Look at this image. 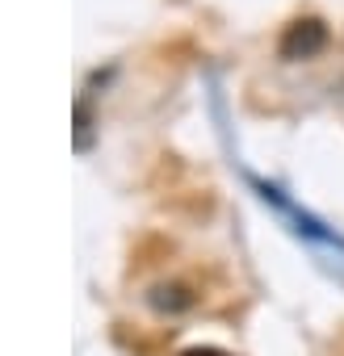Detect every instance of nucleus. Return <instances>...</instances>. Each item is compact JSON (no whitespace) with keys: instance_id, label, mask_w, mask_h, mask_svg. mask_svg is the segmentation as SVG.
<instances>
[{"instance_id":"obj_2","label":"nucleus","mask_w":344,"mask_h":356,"mask_svg":"<svg viewBox=\"0 0 344 356\" xmlns=\"http://www.w3.org/2000/svg\"><path fill=\"white\" fill-rule=\"evenodd\" d=\"M181 356H231V352H223V348H185Z\"/></svg>"},{"instance_id":"obj_1","label":"nucleus","mask_w":344,"mask_h":356,"mask_svg":"<svg viewBox=\"0 0 344 356\" xmlns=\"http://www.w3.org/2000/svg\"><path fill=\"white\" fill-rule=\"evenodd\" d=\"M323 47H327V26L315 22V17H302V22L286 26V34L277 42V55L281 59H315Z\"/></svg>"}]
</instances>
